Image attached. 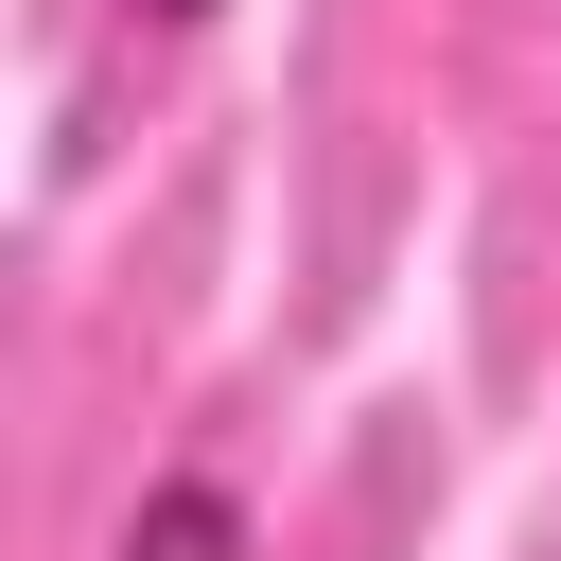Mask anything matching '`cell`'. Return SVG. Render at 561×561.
I'll return each instance as SVG.
<instances>
[{"label": "cell", "instance_id": "cell-1", "mask_svg": "<svg viewBox=\"0 0 561 561\" xmlns=\"http://www.w3.org/2000/svg\"><path fill=\"white\" fill-rule=\"evenodd\" d=\"M105 561H245V491H228V473H158Z\"/></svg>", "mask_w": 561, "mask_h": 561}, {"label": "cell", "instance_id": "cell-2", "mask_svg": "<svg viewBox=\"0 0 561 561\" xmlns=\"http://www.w3.org/2000/svg\"><path fill=\"white\" fill-rule=\"evenodd\" d=\"M123 18H140V35H193V18H210V0H123Z\"/></svg>", "mask_w": 561, "mask_h": 561}]
</instances>
